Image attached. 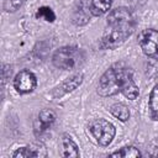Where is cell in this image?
<instances>
[{"mask_svg":"<svg viewBox=\"0 0 158 158\" xmlns=\"http://www.w3.org/2000/svg\"><path fill=\"white\" fill-rule=\"evenodd\" d=\"M36 84H37L36 77L30 70H21L20 73L16 74L14 79V86L16 91L20 94L31 93L36 88Z\"/></svg>","mask_w":158,"mask_h":158,"instance_id":"cell-7","label":"cell"},{"mask_svg":"<svg viewBox=\"0 0 158 158\" xmlns=\"http://www.w3.org/2000/svg\"><path fill=\"white\" fill-rule=\"evenodd\" d=\"M81 81H83V75L81 74H77V75H73V77H70V78H68L65 81H63L62 83V85L60 86H58L57 89V91H58V94L57 95H63V94H67V93H70V91H73V90H75L80 84H81Z\"/></svg>","mask_w":158,"mask_h":158,"instance_id":"cell-11","label":"cell"},{"mask_svg":"<svg viewBox=\"0 0 158 158\" xmlns=\"http://www.w3.org/2000/svg\"><path fill=\"white\" fill-rule=\"evenodd\" d=\"M36 16H37V17H42L43 20H46V21H48V22H53L54 19H56V15H54V12L52 11V9H51V7H47V6L40 7L38 11H37V14H36Z\"/></svg>","mask_w":158,"mask_h":158,"instance_id":"cell-17","label":"cell"},{"mask_svg":"<svg viewBox=\"0 0 158 158\" xmlns=\"http://www.w3.org/2000/svg\"><path fill=\"white\" fill-rule=\"evenodd\" d=\"M89 131L100 146H107L115 137V127L111 122L104 118H95L89 123Z\"/></svg>","mask_w":158,"mask_h":158,"instance_id":"cell-3","label":"cell"},{"mask_svg":"<svg viewBox=\"0 0 158 158\" xmlns=\"http://www.w3.org/2000/svg\"><path fill=\"white\" fill-rule=\"evenodd\" d=\"M56 121V114L49 109H43L38 114V126H36V132H42L47 130Z\"/></svg>","mask_w":158,"mask_h":158,"instance_id":"cell-10","label":"cell"},{"mask_svg":"<svg viewBox=\"0 0 158 158\" xmlns=\"http://www.w3.org/2000/svg\"><path fill=\"white\" fill-rule=\"evenodd\" d=\"M46 156H47V151L40 143L21 147L12 153L14 158H28V157L32 158V157H46Z\"/></svg>","mask_w":158,"mask_h":158,"instance_id":"cell-8","label":"cell"},{"mask_svg":"<svg viewBox=\"0 0 158 158\" xmlns=\"http://www.w3.org/2000/svg\"><path fill=\"white\" fill-rule=\"evenodd\" d=\"M112 1L114 0H90V10L93 16H101L106 14L111 7Z\"/></svg>","mask_w":158,"mask_h":158,"instance_id":"cell-12","label":"cell"},{"mask_svg":"<svg viewBox=\"0 0 158 158\" xmlns=\"http://www.w3.org/2000/svg\"><path fill=\"white\" fill-rule=\"evenodd\" d=\"M26 0H6L5 1V10L6 11H16Z\"/></svg>","mask_w":158,"mask_h":158,"instance_id":"cell-18","label":"cell"},{"mask_svg":"<svg viewBox=\"0 0 158 158\" xmlns=\"http://www.w3.org/2000/svg\"><path fill=\"white\" fill-rule=\"evenodd\" d=\"M116 68H117V78H118L120 91L127 99L135 100L138 96L139 91H138V86L136 85V83L133 80L132 70L127 67L118 65V64H116Z\"/></svg>","mask_w":158,"mask_h":158,"instance_id":"cell-4","label":"cell"},{"mask_svg":"<svg viewBox=\"0 0 158 158\" xmlns=\"http://www.w3.org/2000/svg\"><path fill=\"white\" fill-rule=\"evenodd\" d=\"M135 17L127 7H116L107 16V27L101 38L102 48H116L121 46L133 32Z\"/></svg>","mask_w":158,"mask_h":158,"instance_id":"cell-1","label":"cell"},{"mask_svg":"<svg viewBox=\"0 0 158 158\" xmlns=\"http://www.w3.org/2000/svg\"><path fill=\"white\" fill-rule=\"evenodd\" d=\"M62 144H63V156L64 157H79L78 146L72 139L70 136L64 135L62 138Z\"/></svg>","mask_w":158,"mask_h":158,"instance_id":"cell-13","label":"cell"},{"mask_svg":"<svg viewBox=\"0 0 158 158\" xmlns=\"http://www.w3.org/2000/svg\"><path fill=\"white\" fill-rule=\"evenodd\" d=\"M110 156L118 157V158H137V157H141V152L136 147L128 146V147H122L116 152H112Z\"/></svg>","mask_w":158,"mask_h":158,"instance_id":"cell-16","label":"cell"},{"mask_svg":"<svg viewBox=\"0 0 158 158\" xmlns=\"http://www.w3.org/2000/svg\"><path fill=\"white\" fill-rule=\"evenodd\" d=\"M83 59H84L83 53L78 48L67 46V47H62L54 52L52 62H53L54 67H57L59 69L73 70L83 63Z\"/></svg>","mask_w":158,"mask_h":158,"instance_id":"cell-2","label":"cell"},{"mask_svg":"<svg viewBox=\"0 0 158 158\" xmlns=\"http://www.w3.org/2000/svg\"><path fill=\"white\" fill-rule=\"evenodd\" d=\"M120 91L118 78H117V68L116 65L109 68L100 78L98 84V93L101 96H111Z\"/></svg>","mask_w":158,"mask_h":158,"instance_id":"cell-5","label":"cell"},{"mask_svg":"<svg viewBox=\"0 0 158 158\" xmlns=\"http://www.w3.org/2000/svg\"><path fill=\"white\" fill-rule=\"evenodd\" d=\"M91 10H90V5L86 1H81L77 5V7L73 11V22L75 25H85L91 16Z\"/></svg>","mask_w":158,"mask_h":158,"instance_id":"cell-9","label":"cell"},{"mask_svg":"<svg viewBox=\"0 0 158 158\" xmlns=\"http://www.w3.org/2000/svg\"><path fill=\"white\" fill-rule=\"evenodd\" d=\"M138 43L142 52L149 58H158V31L148 28L139 33Z\"/></svg>","mask_w":158,"mask_h":158,"instance_id":"cell-6","label":"cell"},{"mask_svg":"<svg viewBox=\"0 0 158 158\" xmlns=\"http://www.w3.org/2000/svg\"><path fill=\"white\" fill-rule=\"evenodd\" d=\"M148 107H149L151 118L157 121L158 120V84L151 91L149 101H148Z\"/></svg>","mask_w":158,"mask_h":158,"instance_id":"cell-14","label":"cell"},{"mask_svg":"<svg viewBox=\"0 0 158 158\" xmlns=\"http://www.w3.org/2000/svg\"><path fill=\"white\" fill-rule=\"evenodd\" d=\"M109 110H110L111 115L115 116L116 118H118L120 121H127L130 117V110L123 104H114Z\"/></svg>","mask_w":158,"mask_h":158,"instance_id":"cell-15","label":"cell"}]
</instances>
